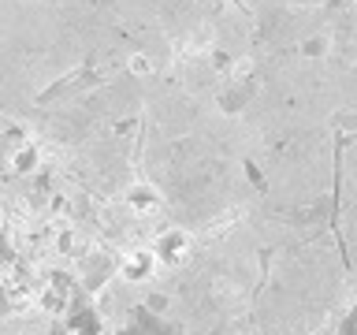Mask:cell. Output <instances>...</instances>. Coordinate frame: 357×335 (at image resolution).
<instances>
[{"label": "cell", "instance_id": "cell-1", "mask_svg": "<svg viewBox=\"0 0 357 335\" xmlns=\"http://www.w3.org/2000/svg\"><path fill=\"white\" fill-rule=\"evenodd\" d=\"M156 272H164V265H160V257H156L153 242H138V246H130V250L119 257V279L130 283V287L153 283Z\"/></svg>", "mask_w": 357, "mask_h": 335}, {"label": "cell", "instance_id": "cell-2", "mask_svg": "<svg viewBox=\"0 0 357 335\" xmlns=\"http://www.w3.org/2000/svg\"><path fill=\"white\" fill-rule=\"evenodd\" d=\"M153 250H156L164 268H183L190 257H194V234L186 228H164L153 239Z\"/></svg>", "mask_w": 357, "mask_h": 335}, {"label": "cell", "instance_id": "cell-3", "mask_svg": "<svg viewBox=\"0 0 357 335\" xmlns=\"http://www.w3.org/2000/svg\"><path fill=\"white\" fill-rule=\"evenodd\" d=\"M123 205H127L134 216H156V212L164 209V194L156 183H149V179H134V183L123 190Z\"/></svg>", "mask_w": 357, "mask_h": 335}, {"label": "cell", "instance_id": "cell-4", "mask_svg": "<svg viewBox=\"0 0 357 335\" xmlns=\"http://www.w3.org/2000/svg\"><path fill=\"white\" fill-rule=\"evenodd\" d=\"M38 168H41V145L38 142L22 138V142H15L8 149V172L15 179H30Z\"/></svg>", "mask_w": 357, "mask_h": 335}, {"label": "cell", "instance_id": "cell-5", "mask_svg": "<svg viewBox=\"0 0 357 335\" xmlns=\"http://www.w3.org/2000/svg\"><path fill=\"white\" fill-rule=\"evenodd\" d=\"M298 52L305 56V60H328L331 38H328V34H312V38H305V41L298 45Z\"/></svg>", "mask_w": 357, "mask_h": 335}, {"label": "cell", "instance_id": "cell-6", "mask_svg": "<svg viewBox=\"0 0 357 335\" xmlns=\"http://www.w3.org/2000/svg\"><path fill=\"white\" fill-rule=\"evenodd\" d=\"M127 67H130V75H138V78H145V75H153V60L145 52H134L130 60H127Z\"/></svg>", "mask_w": 357, "mask_h": 335}]
</instances>
